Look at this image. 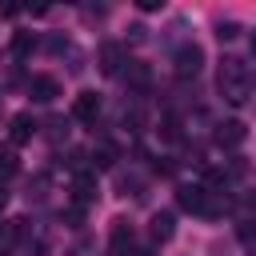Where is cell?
I'll return each mask as SVG.
<instances>
[{"mask_svg": "<svg viewBox=\"0 0 256 256\" xmlns=\"http://www.w3.org/2000/svg\"><path fill=\"white\" fill-rule=\"evenodd\" d=\"M216 88H220V96H224L228 104H244L248 92H252V76H248L244 60L224 56V60H220V72H216Z\"/></svg>", "mask_w": 256, "mask_h": 256, "instance_id": "1", "label": "cell"}, {"mask_svg": "<svg viewBox=\"0 0 256 256\" xmlns=\"http://www.w3.org/2000/svg\"><path fill=\"white\" fill-rule=\"evenodd\" d=\"M172 64H176V76H180V80H192V76H200V68H204V48L192 44V40H184V44L176 48Z\"/></svg>", "mask_w": 256, "mask_h": 256, "instance_id": "2", "label": "cell"}, {"mask_svg": "<svg viewBox=\"0 0 256 256\" xmlns=\"http://www.w3.org/2000/svg\"><path fill=\"white\" fill-rule=\"evenodd\" d=\"M212 140L220 144V148H240L244 140H248V128L240 124V120H224V124H216V132H212Z\"/></svg>", "mask_w": 256, "mask_h": 256, "instance_id": "3", "label": "cell"}, {"mask_svg": "<svg viewBox=\"0 0 256 256\" xmlns=\"http://www.w3.org/2000/svg\"><path fill=\"white\" fill-rule=\"evenodd\" d=\"M132 244H136V236H132V224H128V220H112L108 256H128V252H132Z\"/></svg>", "mask_w": 256, "mask_h": 256, "instance_id": "4", "label": "cell"}, {"mask_svg": "<svg viewBox=\"0 0 256 256\" xmlns=\"http://www.w3.org/2000/svg\"><path fill=\"white\" fill-rule=\"evenodd\" d=\"M72 116L80 120V124H96V116H100V96L96 92H76V100H72Z\"/></svg>", "mask_w": 256, "mask_h": 256, "instance_id": "5", "label": "cell"}, {"mask_svg": "<svg viewBox=\"0 0 256 256\" xmlns=\"http://www.w3.org/2000/svg\"><path fill=\"white\" fill-rule=\"evenodd\" d=\"M204 200H208V188H200V184H180V188H176V204H180L184 212L204 216Z\"/></svg>", "mask_w": 256, "mask_h": 256, "instance_id": "6", "label": "cell"}, {"mask_svg": "<svg viewBox=\"0 0 256 256\" xmlns=\"http://www.w3.org/2000/svg\"><path fill=\"white\" fill-rule=\"evenodd\" d=\"M28 92H32L36 104H52V100L60 96V84H56V76H44V72H40V76L28 80Z\"/></svg>", "mask_w": 256, "mask_h": 256, "instance_id": "7", "label": "cell"}, {"mask_svg": "<svg viewBox=\"0 0 256 256\" xmlns=\"http://www.w3.org/2000/svg\"><path fill=\"white\" fill-rule=\"evenodd\" d=\"M36 120H32V112H16L12 120H8V136H12V144H28L32 136H36Z\"/></svg>", "mask_w": 256, "mask_h": 256, "instance_id": "8", "label": "cell"}, {"mask_svg": "<svg viewBox=\"0 0 256 256\" xmlns=\"http://www.w3.org/2000/svg\"><path fill=\"white\" fill-rule=\"evenodd\" d=\"M124 64H128V60H124V48H120V44H112V40L100 44V72H104V76L124 72Z\"/></svg>", "mask_w": 256, "mask_h": 256, "instance_id": "9", "label": "cell"}, {"mask_svg": "<svg viewBox=\"0 0 256 256\" xmlns=\"http://www.w3.org/2000/svg\"><path fill=\"white\" fill-rule=\"evenodd\" d=\"M92 200H96V176L76 172L72 176V204H92Z\"/></svg>", "mask_w": 256, "mask_h": 256, "instance_id": "10", "label": "cell"}, {"mask_svg": "<svg viewBox=\"0 0 256 256\" xmlns=\"http://www.w3.org/2000/svg\"><path fill=\"white\" fill-rule=\"evenodd\" d=\"M124 80H128L132 88H140V92H144V88L152 84V68H148L144 60H128V64H124Z\"/></svg>", "mask_w": 256, "mask_h": 256, "instance_id": "11", "label": "cell"}, {"mask_svg": "<svg viewBox=\"0 0 256 256\" xmlns=\"http://www.w3.org/2000/svg\"><path fill=\"white\" fill-rule=\"evenodd\" d=\"M172 232H176V216L172 212H156L152 216V240L164 244V240H172Z\"/></svg>", "mask_w": 256, "mask_h": 256, "instance_id": "12", "label": "cell"}, {"mask_svg": "<svg viewBox=\"0 0 256 256\" xmlns=\"http://www.w3.org/2000/svg\"><path fill=\"white\" fill-rule=\"evenodd\" d=\"M116 156H120V152H116V144H112V140H100V144H96V152H92V168H112V164H116Z\"/></svg>", "mask_w": 256, "mask_h": 256, "instance_id": "13", "label": "cell"}, {"mask_svg": "<svg viewBox=\"0 0 256 256\" xmlns=\"http://www.w3.org/2000/svg\"><path fill=\"white\" fill-rule=\"evenodd\" d=\"M32 48H36V36H32V32H16V36H12V56H16V60H24Z\"/></svg>", "mask_w": 256, "mask_h": 256, "instance_id": "14", "label": "cell"}, {"mask_svg": "<svg viewBox=\"0 0 256 256\" xmlns=\"http://www.w3.org/2000/svg\"><path fill=\"white\" fill-rule=\"evenodd\" d=\"M140 188H144L140 176H120V196H144Z\"/></svg>", "mask_w": 256, "mask_h": 256, "instance_id": "15", "label": "cell"}, {"mask_svg": "<svg viewBox=\"0 0 256 256\" xmlns=\"http://www.w3.org/2000/svg\"><path fill=\"white\" fill-rule=\"evenodd\" d=\"M64 224H68V228H80V224H84V204H68V208H64Z\"/></svg>", "mask_w": 256, "mask_h": 256, "instance_id": "16", "label": "cell"}, {"mask_svg": "<svg viewBox=\"0 0 256 256\" xmlns=\"http://www.w3.org/2000/svg\"><path fill=\"white\" fill-rule=\"evenodd\" d=\"M216 36H220V40H236V36H240V24H236V20H220V24H216Z\"/></svg>", "mask_w": 256, "mask_h": 256, "instance_id": "17", "label": "cell"}, {"mask_svg": "<svg viewBox=\"0 0 256 256\" xmlns=\"http://www.w3.org/2000/svg\"><path fill=\"white\" fill-rule=\"evenodd\" d=\"M160 132H164V140H180V120L176 116H164L160 120Z\"/></svg>", "mask_w": 256, "mask_h": 256, "instance_id": "18", "label": "cell"}, {"mask_svg": "<svg viewBox=\"0 0 256 256\" xmlns=\"http://www.w3.org/2000/svg\"><path fill=\"white\" fill-rule=\"evenodd\" d=\"M44 188H48V176H36L28 188V200H44Z\"/></svg>", "mask_w": 256, "mask_h": 256, "instance_id": "19", "label": "cell"}, {"mask_svg": "<svg viewBox=\"0 0 256 256\" xmlns=\"http://www.w3.org/2000/svg\"><path fill=\"white\" fill-rule=\"evenodd\" d=\"M0 172L8 176V172H16V156L8 152V148H0Z\"/></svg>", "mask_w": 256, "mask_h": 256, "instance_id": "20", "label": "cell"}, {"mask_svg": "<svg viewBox=\"0 0 256 256\" xmlns=\"http://www.w3.org/2000/svg\"><path fill=\"white\" fill-rule=\"evenodd\" d=\"M128 40H132V44H144V40H148V28H144V24H132V28H128Z\"/></svg>", "mask_w": 256, "mask_h": 256, "instance_id": "21", "label": "cell"}, {"mask_svg": "<svg viewBox=\"0 0 256 256\" xmlns=\"http://www.w3.org/2000/svg\"><path fill=\"white\" fill-rule=\"evenodd\" d=\"M240 240H256V220H244L240 224Z\"/></svg>", "mask_w": 256, "mask_h": 256, "instance_id": "22", "label": "cell"}, {"mask_svg": "<svg viewBox=\"0 0 256 256\" xmlns=\"http://www.w3.org/2000/svg\"><path fill=\"white\" fill-rule=\"evenodd\" d=\"M12 236H16V228H12V224H8V220H0V244H8V240H12Z\"/></svg>", "mask_w": 256, "mask_h": 256, "instance_id": "23", "label": "cell"}, {"mask_svg": "<svg viewBox=\"0 0 256 256\" xmlns=\"http://www.w3.org/2000/svg\"><path fill=\"white\" fill-rule=\"evenodd\" d=\"M4 204H8V188L0 184V208H4Z\"/></svg>", "mask_w": 256, "mask_h": 256, "instance_id": "24", "label": "cell"}, {"mask_svg": "<svg viewBox=\"0 0 256 256\" xmlns=\"http://www.w3.org/2000/svg\"><path fill=\"white\" fill-rule=\"evenodd\" d=\"M132 256H152V248H140V252H132Z\"/></svg>", "mask_w": 256, "mask_h": 256, "instance_id": "25", "label": "cell"}, {"mask_svg": "<svg viewBox=\"0 0 256 256\" xmlns=\"http://www.w3.org/2000/svg\"><path fill=\"white\" fill-rule=\"evenodd\" d=\"M252 52H256V32H252Z\"/></svg>", "mask_w": 256, "mask_h": 256, "instance_id": "26", "label": "cell"}, {"mask_svg": "<svg viewBox=\"0 0 256 256\" xmlns=\"http://www.w3.org/2000/svg\"><path fill=\"white\" fill-rule=\"evenodd\" d=\"M252 256H256V252H252Z\"/></svg>", "mask_w": 256, "mask_h": 256, "instance_id": "27", "label": "cell"}]
</instances>
